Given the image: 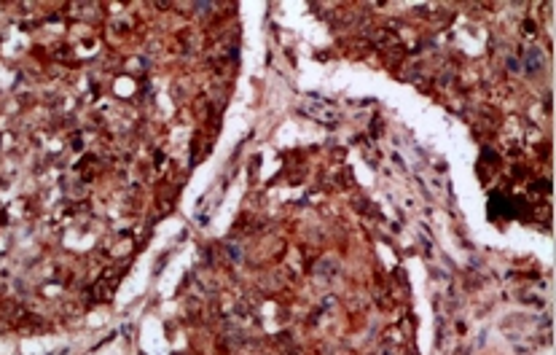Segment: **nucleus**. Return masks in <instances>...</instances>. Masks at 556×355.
<instances>
[]
</instances>
